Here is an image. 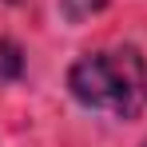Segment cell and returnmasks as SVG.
Instances as JSON below:
<instances>
[{
  "mask_svg": "<svg viewBox=\"0 0 147 147\" xmlns=\"http://www.w3.org/2000/svg\"><path fill=\"white\" fill-rule=\"evenodd\" d=\"M20 64H24V60H20V48H16L12 40H4V44H0V80L16 76V72H20Z\"/></svg>",
  "mask_w": 147,
  "mask_h": 147,
  "instance_id": "cell-3",
  "label": "cell"
},
{
  "mask_svg": "<svg viewBox=\"0 0 147 147\" xmlns=\"http://www.w3.org/2000/svg\"><path fill=\"white\" fill-rule=\"evenodd\" d=\"M103 4H107V0H60V8H64V16H68L72 24L88 20V16H96Z\"/></svg>",
  "mask_w": 147,
  "mask_h": 147,
  "instance_id": "cell-2",
  "label": "cell"
},
{
  "mask_svg": "<svg viewBox=\"0 0 147 147\" xmlns=\"http://www.w3.org/2000/svg\"><path fill=\"white\" fill-rule=\"evenodd\" d=\"M68 88L92 111H107L115 119H135L147 107V64L139 48H131V44L111 52H92V56L76 60V68L68 72Z\"/></svg>",
  "mask_w": 147,
  "mask_h": 147,
  "instance_id": "cell-1",
  "label": "cell"
},
{
  "mask_svg": "<svg viewBox=\"0 0 147 147\" xmlns=\"http://www.w3.org/2000/svg\"><path fill=\"white\" fill-rule=\"evenodd\" d=\"M143 147H147V143H143Z\"/></svg>",
  "mask_w": 147,
  "mask_h": 147,
  "instance_id": "cell-4",
  "label": "cell"
}]
</instances>
